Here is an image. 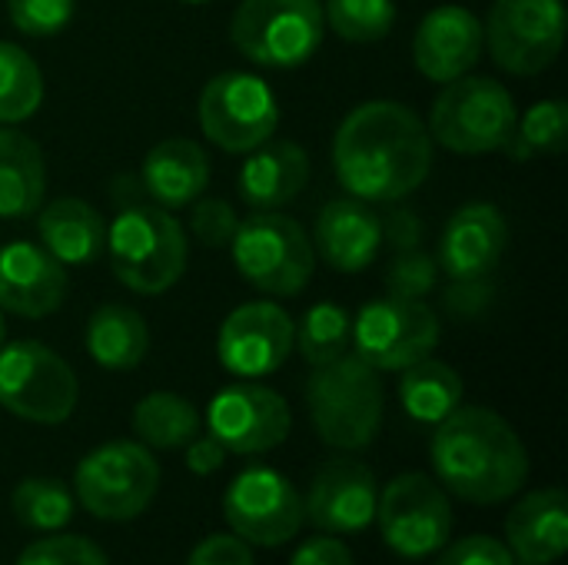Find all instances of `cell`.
I'll return each mask as SVG.
<instances>
[{
    "label": "cell",
    "instance_id": "3957f363",
    "mask_svg": "<svg viewBox=\"0 0 568 565\" xmlns=\"http://www.w3.org/2000/svg\"><path fill=\"white\" fill-rule=\"evenodd\" d=\"M306 406L313 430L326 446L359 453L379 436L383 426V380L366 360L346 353L326 366H313L306 383Z\"/></svg>",
    "mask_w": 568,
    "mask_h": 565
},
{
    "label": "cell",
    "instance_id": "9c48e42d",
    "mask_svg": "<svg viewBox=\"0 0 568 565\" xmlns=\"http://www.w3.org/2000/svg\"><path fill=\"white\" fill-rule=\"evenodd\" d=\"M77 376L63 356L37 340L0 346V406L17 420L60 426L77 410Z\"/></svg>",
    "mask_w": 568,
    "mask_h": 565
},
{
    "label": "cell",
    "instance_id": "4dcf8cb0",
    "mask_svg": "<svg viewBox=\"0 0 568 565\" xmlns=\"http://www.w3.org/2000/svg\"><path fill=\"white\" fill-rule=\"evenodd\" d=\"M349 343H353V316L336 303H316L313 310H306L293 336V350H300V356L310 366H326L346 356Z\"/></svg>",
    "mask_w": 568,
    "mask_h": 565
},
{
    "label": "cell",
    "instance_id": "f546056e",
    "mask_svg": "<svg viewBox=\"0 0 568 565\" xmlns=\"http://www.w3.org/2000/svg\"><path fill=\"white\" fill-rule=\"evenodd\" d=\"M43 103V73L37 60L10 43L0 40V123L13 127L20 120H30Z\"/></svg>",
    "mask_w": 568,
    "mask_h": 565
},
{
    "label": "cell",
    "instance_id": "bcb514c9",
    "mask_svg": "<svg viewBox=\"0 0 568 565\" xmlns=\"http://www.w3.org/2000/svg\"><path fill=\"white\" fill-rule=\"evenodd\" d=\"M180 3H210V0H180Z\"/></svg>",
    "mask_w": 568,
    "mask_h": 565
},
{
    "label": "cell",
    "instance_id": "ba28073f",
    "mask_svg": "<svg viewBox=\"0 0 568 565\" xmlns=\"http://www.w3.org/2000/svg\"><path fill=\"white\" fill-rule=\"evenodd\" d=\"M230 37L260 67H303L326 37L323 0H243L230 20Z\"/></svg>",
    "mask_w": 568,
    "mask_h": 565
},
{
    "label": "cell",
    "instance_id": "44dd1931",
    "mask_svg": "<svg viewBox=\"0 0 568 565\" xmlns=\"http://www.w3.org/2000/svg\"><path fill=\"white\" fill-rule=\"evenodd\" d=\"M383 246V223L379 213L356 200H329L313 230V253H320L323 263H329L339 273H363L376 263Z\"/></svg>",
    "mask_w": 568,
    "mask_h": 565
},
{
    "label": "cell",
    "instance_id": "836d02e7",
    "mask_svg": "<svg viewBox=\"0 0 568 565\" xmlns=\"http://www.w3.org/2000/svg\"><path fill=\"white\" fill-rule=\"evenodd\" d=\"M568 107L562 100H542L516 120V137L532 153H559L566 147Z\"/></svg>",
    "mask_w": 568,
    "mask_h": 565
},
{
    "label": "cell",
    "instance_id": "e575fe53",
    "mask_svg": "<svg viewBox=\"0 0 568 565\" xmlns=\"http://www.w3.org/2000/svg\"><path fill=\"white\" fill-rule=\"evenodd\" d=\"M17 565H110L103 549L93 539L83 536H50L40 543H30Z\"/></svg>",
    "mask_w": 568,
    "mask_h": 565
},
{
    "label": "cell",
    "instance_id": "d6a6232c",
    "mask_svg": "<svg viewBox=\"0 0 568 565\" xmlns=\"http://www.w3.org/2000/svg\"><path fill=\"white\" fill-rule=\"evenodd\" d=\"M323 17L339 40L376 43L389 37L396 23V3L393 0H326Z\"/></svg>",
    "mask_w": 568,
    "mask_h": 565
},
{
    "label": "cell",
    "instance_id": "52a82bcc",
    "mask_svg": "<svg viewBox=\"0 0 568 565\" xmlns=\"http://www.w3.org/2000/svg\"><path fill=\"white\" fill-rule=\"evenodd\" d=\"M160 490V466L143 443L113 440L87 453L73 473L77 503L106 523L136 519Z\"/></svg>",
    "mask_w": 568,
    "mask_h": 565
},
{
    "label": "cell",
    "instance_id": "f1b7e54d",
    "mask_svg": "<svg viewBox=\"0 0 568 565\" xmlns=\"http://www.w3.org/2000/svg\"><path fill=\"white\" fill-rule=\"evenodd\" d=\"M133 433L150 450H183L200 436V413L180 393H150L133 406Z\"/></svg>",
    "mask_w": 568,
    "mask_h": 565
},
{
    "label": "cell",
    "instance_id": "ffe728a7",
    "mask_svg": "<svg viewBox=\"0 0 568 565\" xmlns=\"http://www.w3.org/2000/svg\"><path fill=\"white\" fill-rule=\"evenodd\" d=\"M509 243L506 216L496 203H466L459 206L439 240V270L453 280H486Z\"/></svg>",
    "mask_w": 568,
    "mask_h": 565
},
{
    "label": "cell",
    "instance_id": "f6af8a7d",
    "mask_svg": "<svg viewBox=\"0 0 568 565\" xmlns=\"http://www.w3.org/2000/svg\"><path fill=\"white\" fill-rule=\"evenodd\" d=\"M3 333H7V330H3V310H0V346H3Z\"/></svg>",
    "mask_w": 568,
    "mask_h": 565
},
{
    "label": "cell",
    "instance_id": "d6986e66",
    "mask_svg": "<svg viewBox=\"0 0 568 565\" xmlns=\"http://www.w3.org/2000/svg\"><path fill=\"white\" fill-rule=\"evenodd\" d=\"M67 300V270L43 246L7 243L0 246V310L40 320L63 306Z\"/></svg>",
    "mask_w": 568,
    "mask_h": 565
},
{
    "label": "cell",
    "instance_id": "4fadbf2b",
    "mask_svg": "<svg viewBox=\"0 0 568 565\" xmlns=\"http://www.w3.org/2000/svg\"><path fill=\"white\" fill-rule=\"evenodd\" d=\"M439 320L423 300L379 296L366 303L353 323L356 356L376 373H403L406 366L433 356L439 346Z\"/></svg>",
    "mask_w": 568,
    "mask_h": 565
},
{
    "label": "cell",
    "instance_id": "e0dca14e",
    "mask_svg": "<svg viewBox=\"0 0 568 565\" xmlns=\"http://www.w3.org/2000/svg\"><path fill=\"white\" fill-rule=\"evenodd\" d=\"M376 500L379 486L366 463L339 456L320 466V473L310 483L303 516L323 529L326 536L343 533H363L376 523Z\"/></svg>",
    "mask_w": 568,
    "mask_h": 565
},
{
    "label": "cell",
    "instance_id": "8fae6325",
    "mask_svg": "<svg viewBox=\"0 0 568 565\" xmlns=\"http://www.w3.org/2000/svg\"><path fill=\"white\" fill-rule=\"evenodd\" d=\"M566 27L562 0H496L483 23V37L506 73L536 77L562 53Z\"/></svg>",
    "mask_w": 568,
    "mask_h": 565
},
{
    "label": "cell",
    "instance_id": "277c9868",
    "mask_svg": "<svg viewBox=\"0 0 568 565\" xmlns=\"http://www.w3.org/2000/svg\"><path fill=\"white\" fill-rule=\"evenodd\" d=\"M113 276L143 296L166 293L186 270V230L163 206H126L106 230Z\"/></svg>",
    "mask_w": 568,
    "mask_h": 565
},
{
    "label": "cell",
    "instance_id": "ab89813d",
    "mask_svg": "<svg viewBox=\"0 0 568 565\" xmlns=\"http://www.w3.org/2000/svg\"><path fill=\"white\" fill-rule=\"evenodd\" d=\"M186 565H256L250 543H243L240 536H206L193 553Z\"/></svg>",
    "mask_w": 568,
    "mask_h": 565
},
{
    "label": "cell",
    "instance_id": "ac0fdd59",
    "mask_svg": "<svg viewBox=\"0 0 568 565\" xmlns=\"http://www.w3.org/2000/svg\"><path fill=\"white\" fill-rule=\"evenodd\" d=\"M483 47H486L483 20L459 3H443L429 10L416 27L413 60L426 80L449 83L479 63Z\"/></svg>",
    "mask_w": 568,
    "mask_h": 565
},
{
    "label": "cell",
    "instance_id": "5bb4252c",
    "mask_svg": "<svg viewBox=\"0 0 568 565\" xmlns=\"http://www.w3.org/2000/svg\"><path fill=\"white\" fill-rule=\"evenodd\" d=\"M223 516L250 546H283L303 529V496L296 486L270 470V466H250L243 470L226 496H223Z\"/></svg>",
    "mask_w": 568,
    "mask_h": 565
},
{
    "label": "cell",
    "instance_id": "484cf974",
    "mask_svg": "<svg viewBox=\"0 0 568 565\" xmlns=\"http://www.w3.org/2000/svg\"><path fill=\"white\" fill-rule=\"evenodd\" d=\"M47 190L43 150L23 130L0 127V220H27Z\"/></svg>",
    "mask_w": 568,
    "mask_h": 565
},
{
    "label": "cell",
    "instance_id": "6da1fadb",
    "mask_svg": "<svg viewBox=\"0 0 568 565\" xmlns=\"http://www.w3.org/2000/svg\"><path fill=\"white\" fill-rule=\"evenodd\" d=\"M339 186L363 203H396L433 170V137L419 113L396 100H369L346 113L333 140Z\"/></svg>",
    "mask_w": 568,
    "mask_h": 565
},
{
    "label": "cell",
    "instance_id": "7c38bea8",
    "mask_svg": "<svg viewBox=\"0 0 568 565\" xmlns=\"http://www.w3.org/2000/svg\"><path fill=\"white\" fill-rule=\"evenodd\" d=\"M383 543L403 559H426L453 536V506L446 490L426 473L396 476L376 500Z\"/></svg>",
    "mask_w": 568,
    "mask_h": 565
},
{
    "label": "cell",
    "instance_id": "7bdbcfd3",
    "mask_svg": "<svg viewBox=\"0 0 568 565\" xmlns=\"http://www.w3.org/2000/svg\"><path fill=\"white\" fill-rule=\"evenodd\" d=\"M379 223H383V236L396 250H416L423 240V223L413 210H393V213H386V220L379 216Z\"/></svg>",
    "mask_w": 568,
    "mask_h": 565
},
{
    "label": "cell",
    "instance_id": "d590c367",
    "mask_svg": "<svg viewBox=\"0 0 568 565\" xmlns=\"http://www.w3.org/2000/svg\"><path fill=\"white\" fill-rule=\"evenodd\" d=\"M436 276H439V263L429 253H423L419 246L399 250V256L393 260V266L386 273V290H389V296L423 300L436 286Z\"/></svg>",
    "mask_w": 568,
    "mask_h": 565
},
{
    "label": "cell",
    "instance_id": "30bf717a",
    "mask_svg": "<svg viewBox=\"0 0 568 565\" xmlns=\"http://www.w3.org/2000/svg\"><path fill=\"white\" fill-rule=\"evenodd\" d=\"M200 130L226 153H250L280 127V103L263 77L226 70L206 80L196 103Z\"/></svg>",
    "mask_w": 568,
    "mask_h": 565
},
{
    "label": "cell",
    "instance_id": "b9f144b4",
    "mask_svg": "<svg viewBox=\"0 0 568 565\" xmlns=\"http://www.w3.org/2000/svg\"><path fill=\"white\" fill-rule=\"evenodd\" d=\"M493 300V286L486 280H456V286L446 293V303L456 316H479Z\"/></svg>",
    "mask_w": 568,
    "mask_h": 565
},
{
    "label": "cell",
    "instance_id": "5b68a950",
    "mask_svg": "<svg viewBox=\"0 0 568 565\" xmlns=\"http://www.w3.org/2000/svg\"><path fill=\"white\" fill-rule=\"evenodd\" d=\"M519 107L513 93L493 77L449 80L429 110V137L453 153L479 157L503 150L516 133Z\"/></svg>",
    "mask_w": 568,
    "mask_h": 565
},
{
    "label": "cell",
    "instance_id": "8992f818",
    "mask_svg": "<svg viewBox=\"0 0 568 565\" xmlns=\"http://www.w3.org/2000/svg\"><path fill=\"white\" fill-rule=\"evenodd\" d=\"M230 250L240 276L266 296L303 293L316 270L313 240L293 216L276 210H256L240 220Z\"/></svg>",
    "mask_w": 568,
    "mask_h": 565
},
{
    "label": "cell",
    "instance_id": "7a4b0ae2",
    "mask_svg": "<svg viewBox=\"0 0 568 565\" xmlns=\"http://www.w3.org/2000/svg\"><path fill=\"white\" fill-rule=\"evenodd\" d=\"M429 460L439 486L473 506L506 503L529 480L526 443L486 406H456L436 423Z\"/></svg>",
    "mask_w": 568,
    "mask_h": 565
},
{
    "label": "cell",
    "instance_id": "f35d334b",
    "mask_svg": "<svg viewBox=\"0 0 568 565\" xmlns=\"http://www.w3.org/2000/svg\"><path fill=\"white\" fill-rule=\"evenodd\" d=\"M436 565H516L506 543L493 536H466L446 543L436 556Z\"/></svg>",
    "mask_w": 568,
    "mask_h": 565
},
{
    "label": "cell",
    "instance_id": "cb8c5ba5",
    "mask_svg": "<svg viewBox=\"0 0 568 565\" xmlns=\"http://www.w3.org/2000/svg\"><path fill=\"white\" fill-rule=\"evenodd\" d=\"M210 183V157L190 137H166L143 157V190L163 210H183L203 196Z\"/></svg>",
    "mask_w": 568,
    "mask_h": 565
},
{
    "label": "cell",
    "instance_id": "60d3db41",
    "mask_svg": "<svg viewBox=\"0 0 568 565\" xmlns=\"http://www.w3.org/2000/svg\"><path fill=\"white\" fill-rule=\"evenodd\" d=\"M290 565H356V559L346 543H339L333 536H316V539H306L293 553Z\"/></svg>",
    "mask_w": 568,
    "mask_h": 565
},
{
    "label": "cell",
    "instance_id": "8d00e7d4",
    "mask_svg": "<svg viewBox=\"0 0 568 565\" xmlns=\"http://www.w3.org/2000/svg\"><path fill=\"white\" fill-rule=\"evenodd\" d=\"M77 0H7L10 23L27 37H53L73 17Z\"/></svg>",
    "mask_w": 568,
    "mask_h": 565
},
{
    "label": "cell",
    "instance_id": "9a60e30c",
    "mask_svg": "<svg viewBox=\"0 0 568 565\" xmlns=\"http://www.w3.org/2000/svg\"><path fill=\"white\" fill-rule=\"evenodd\" d=\"M210 436L236 456H260L276 450L293 426L290 403L260 383H233L210 400Z\"/></svg>",
    "mask_w": 568,
    "mask_h": 565
},
{
    "label": "cell",
    "instance_id": "7402d4cb",
    "mask_svg": "<svg viewBox=\"0 0 568 565\" xmlns=\"http://www.w3.org/2000/svg\"><path fill=\"white\" fill-rule=\"evenodd\" d=\"M506 546L523 565H552L568 549V503L562 490L523 496L506 516Z\"/></svg>",
    "mask_w": 568,
    "mask_h": 565
},
{
    "label": "cell",
    "instance_id": "603a6c76",
    "mask_svg": "<svg viewBox=\"0 0 568 565\" xmlns=\"http://www.w3.org/2000/svg\"><path fill=\"white\" fill-rule=\"evenodd\" d=\"M310 180V153L293 140H266L250 150L240 170V196L253 210H280L293 203Z\"/></svg>",
    "mask_w": 568,
    "mask_h": 565
},
{
    "label": "cell",
    "instance_id": "83f0119b",
    "mask_svg": "<svg viewBox=\"0 0 568 565\" xmlns=\"http://www.w3.org/2000/svg\"><path fill=\"white\" fill-rule=\"evenodd\" d=\"M463 376L443 363V360H419L413 366L403 370V380H399V403L403 410L416 420V423H443L456 406H463Z\"/></svg>",
    "mask_w": 568,
    "mask_h": 565
},
{
    "label": "cell",
    "instance_id": "2e32d148",
    "mask_svg": "<svg viewBox=\"0 0 568 565\" xmlns=\"http://www.w3.org/2000/svg\"><path fill=\"white\" fill-rule=\"evenodd\" d=\"M296 323L273 300H253L236 306L216 336V356L226 373L240 380H260L276 373L293 353Z\"/></svg>",
    "mask_w": 568,
    "mask_h": 565
},
{
    "label": "cell",
    "instance_id": "4316f807",
    "mask_svg": "<svg viewBox=\"0 0 568 565\" xmlns=\"http://www.w3.org/2000/svg\"><path fill=\"white\" fill-rule=\"evenodd\" d=\"M87 353L103 370H136L150 353V326L133 306L103 303L87 320Z\"/></svg>",
    "mask_w": 568,
    "mask_h": 565
},
{
    "label": "cell",
    "instance_id": "74e56055",
    "mask_svg": "<svg viewBox=\"0 0 568 565\" xmlns=\"http://www.w3.org/2000/svg\"><path fill=\"white\" fill-rule=\"evenodd\" d=\"M190 233L196 236L200 246H210V250H220V246H230L233 233H236V213L226 200H213V196H203V200H193L190 203Z\"/></svg>",
    "mask_w": 568,
    "mask_h": 565
},
{
    "label": "cell",
    "instance_id": "1f68e13d",
    "mask_svg": "<svg viewBox=\"0 0 568 565\" xmlns=\"http://www.w3.org/2000/svg\"><path fill=\"white\" fill-rule=\"evenodd\" d=\"M13 516L20 526L37 533H57L73 519V493L47 476H30L13 490Z\"/></svg>",
    "mask_w": 568,
    "mask_h": 565
},
{
    "label": "cell",
    "instance_id": "d4e9b609",
    "mask_svg": "<svg viewBox=\"0 0 568 565\" xmlns=\"http://www.w3.org/2000/svg\"><path fill=\"white\" fill-rule=\"evenodd\" d=\"M43 250L63 266H83L106 246V223L97 206L80 196H57L37 216Z\"/></svg>",
    "mask_w": 568,
    "mask_h": 565
},
{
    "label": "cell",
    "instance_id": "ee69618b",
    "mask_svg": "<svg viewBox=\"0 0 568 565\" xmlns=\"http://www.w3.org/2000/svg\"><path fill=\"white\" fill-rule=\"evenodd\" d=\"M183 450H186V466L196 476H213L226 463V456H230L213 436H193Z\"/></svg>",
    "mask_w": 568,
    "mask_h": 565
}]
</instances>
